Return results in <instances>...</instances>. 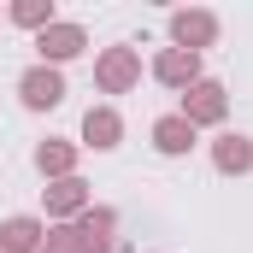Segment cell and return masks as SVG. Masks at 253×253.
I'll return each mask as SVG.
<instances>
[{
  "instance_id": "cell-1",
  "label": "cell",
  "mask_w": 253,
  "mask_h": 253,
  "mask_svg": "<svg viewBox=\"0 0 253 253\" xmlns=\"http://www.w3.org/2000/svg\"><path fill=\"white\" fill-rule=\"evenodd\" d=\"M59 94H65V88H59L53 71H30V77H24V100H30V106H53Z\"/></svg>"
},
{
  "instance_id": "cell-2",
  "label": "cell",
  "mask_w": 253,
  "mask_h": 253,
  "mask_svg": "<svg viewBox=\"0 0 253 253\" xmlns=\"http://www.w3.org/2000/svg\"><path fill=\"white\" fill-rule=\"evenodd\" d=\"M83 47V30H47L42 36V53H53V59H71Z\"/></svg>"
},
{
  "instance_id": "cell-3",
  "label": "cell",
  "mask_w": 253,
  "mask_h": 253,
  "mask_svg": "<svg viewBox=\"0 0 253 253\" xmlns=\"http://www.w3.org/2000/svg\"><path fill=\"white\" fill-rule=\"evenodd\" d=\"M153 135H159V147H165V153H183V147L194 141V129L183 124V118H165V124L153 129Z\"/></svg>"
},
{
  "instance_id": "cell-4",
  "label": "cell",
  "mask_w": 253,
  "mask_h": 253,
  "mask_svg": "<svg viewBox=\"0 0 253 253\" xmlns=\"http://www.w3.org/2000/svg\"><path fill=\"white\" fill-rule=\"evenodd\" d=\"M112 135H118V118L112 112H88V141L94 147H112Z\"/></svg>"
},
{
  "instance_id": "cell-5",
  "label": "cell",
  "mask_w": 253,
  "mask_h": 253,
  "mask_svg": "<svg viewBox=\"0 0 253 253\" xmlns=\"http://www.w3.org/2000/svg\"><path fill=\"white\" fill-rule=\"evenodd\" d=\"M30 242H36V224H30V218L6 224V253H30Z\"/></svg>"
},
{
  "instance_id": "cell-6",
  "label": "cell",
  "mask_w": 253,
  "mask_h": 253,
  "mask_svg": "<svg viewBox=\"0 0 253 253\" xmlns=\"http://www.w3.org/2000/svg\"><path fill=\"white\" fill-rule=\"evenodd\" d=\"M159 77H165V83H183V77H194V53H189V59H183V53H165V59H159Z\"/></svg>"
},
{
  "instance_id": "cell-7",
  "label": "cell",
  "mask_w": 253,
  "mask_h": 253,
  "mask_svg": "<svg viewBox=\"0 0 253 253\" xmlns=\"http://www.w3.org/2000/svg\"><path fill=\"white\" fill-rule=\"evenodd\" d=\"M218 112H224V94H218L212 83H206V88H194V118H218Z\"/></svg>"
},
{
  "instance_id": "cell-8",
  "label": "cell",
  "mask_w": 253,
  "mask_h": 253,
  "mask_svg": "<svg viewBox=\"0 0 253 253\" xmlns=\"http://www.w3.org/2000/svg\"><path fill=\"white\" fill-rule=\"evenodd\" d=\"M177 36H183V42H206L212 24H206V18H177Z\"/></svg>"
},
{
  "instance_id": "cell-9",
  "label": "cell",
  "mask_w": 253,
  "mask_h": 253,
  "mask_svg": "<svg viewBox=\"0 0 253 253\" xmlns=\"http://www.w3.org/2000/svg\"><path fill=\"white\" fill-rule=\"evenodd\" d=\"M218 159H224V165H248L253 147H248V141H224V153H218Z\"/></svg>"
}]
</instances>
